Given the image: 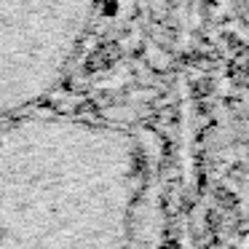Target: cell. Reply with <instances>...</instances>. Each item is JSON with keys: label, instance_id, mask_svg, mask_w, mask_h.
<instances>
[{"label": "cell", "instance_id": "obj_1", "mask_svg": "<svg viewBox=\"0 0 249 249\" xmlns=\"http://www.w3.org/2000/svg\"><path fill=\"white\" fill-rule=\"evenodd\" d=\"M78 0H0V115L40 97L67 56Z\"/></svg>", "mask_w": 249, "mask_h": 249}]
</instances>
